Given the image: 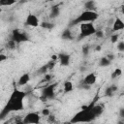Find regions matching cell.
<instances>
[{
	"mask_svg": "<svg viewBox=\"0 0 124 124\" xmlns=\"http://www.w3.org/2000/svg\"><path fill=\"white\" fill-rule=\"evenodd\" d=\"M41 120L40 114L38 112H28L22 119V123L25 124H38Z\"/></svg>",
	"mask_w": 124,
	"mask_h": 124,
	"instance_id": "cell-7",
	"label": "cell"
},
{
	"mask_svg": "<svg viewBox=\"0 0 124 124\" xmlns=\"http://www.w3.org/2000/svg\"><path fill=\"white\" fill-rule=\"evenodd\" d=\"M16 3V0H0V7L13 6Z\"/></svg>",
	"mask_w": 124,
	"mask_h": 124,
	"instance_id": "cell-22",
	"label": "cell"
},
{
	"mask_svg": "<svg viewBox=\"0 0 124 124\" xmlns=\"http://www.w3.org/2000/svg\"><path fill=\"white\" fill-rule=\"evenodd\" d=\"M124 29V22L120 17H116L113 22H112V27L111 30L112 32H116V31H120Z\"/></svg>",
	"mask_w": 124,
	"mask_h": 124,
	"instance_id": "cell-11",
	"label": "cell"
},
{
	"mask_svg": "<svg viewBox=\"0 0 124 124\" xmlns=\"http://www.w3.org/2000/svg\"><path fill=\"white\" fill-rule=\"evenodd\" d=\"M95 104V101H93L90 105L86 106V107H82V109L80 111H78V113H76L72 119L70 120L71 123H78V122H91L94 119H96V116L93 114L91 108L92 106Z\"/></svg>",
	"mask_w": 124,
	"mask_h": 124,
	"instance_id": "cell-2",
	"label": "cell"
},
{
	"mask_svg": "<svg viewBox=\"0 0 124 124\" xmlns=\"http://www.w3.org/2000/svg\"><path fill=\"white\" fill-rule=\"evenodd\" d=\"M58 82L50 83L43 88L42 90V99L43 100H52L55 97V88Z\"/></svg>",
	"mask_w": 124,
	"mask_h": 124,
	"instance_id": "cell-6",
	"label": "cell"
},
{
	"mask_svg": "<svg viewBox=\"0 0 124 124\" xmlns=\"http://www.w3.org/2000/svg\"><path fill=\"white\" fill-rule=\"evenodd\" d=\"M39 26H41L42 28L46 29V30H51V29L54 28L55 24L52 23V22H48V21H43V22H40V25Z\"/></svg>",
	"mask_w": 124,
	"mask_h": 124,
	"instance_id": "cell-20",
	"label": "cell"
},
{
	"mask_svg": "<svg viewBox=\"0 0 124 124\" xmlns=\"http://www.w3.org/2000/svg\"><path fill=\"white\" fill-rule=\"evenodd\" d=\"M95 31H96V27L93 24V22H83V23H80L78 40H82L84 38H87L89 36L94 35Z\"/></svg>",
	"mask_w": 124,
	"mask_h": 124,
	"instance_id": "cell-4",
	"label": "cell"
},
{
	"mask_svg": "<svg viewBox=\"0 0 124 124\" xmlns=\"http://www.w3.org/2000/svg\"><path fill=\"white\" fill-rule=\"evenodd\" d=\"M46 64H47V67H48V71H50V70H52V69L54 68V66H55V64H56V61H54V60H49L48 62H46Z\"/></svg>",
	"mask_w": 124,
	"mask_h": 124,
	"instance_id": "cell-29",
	"label": "cell"
},
{
	"mask_svg": "<svg viewBox=\"0 0 124 124\" xmlns=\"http://www.w3.org/2000/svg\"><path fill=\"white\" fill-rule=\"evenodd\" d=\"M51 78H52V75L46 73V74L44 75V79H43V80H44V81H49V80H51Z\"/></svg>",
	"mask_w": 124,
	"mask_h": 124,
	"instance_id": "cell-31",
	"label": "cell"
},
{
	"mask_svg": "<svg viewBox=\"0 0 124 124\" xmlns=\"http://www.w3.org/2000/svg\"><path fill=\"white\" fill-rule=\"evenodd\" d=\"M84 10L87 11H96V2L95 0H87L84 3Z\"/></svg>",
	"mask_w": 124,
	"mask_h": 124,
	"instance_id": "cell-17",
	"label": "cell"
},
{
	"mask_svg": "<svg viewBox=\"0 0 124 124\" xmlns=\"http://www.w3.org/2000/svg\"><path fill=\"white\" fill-rule=\"evenodd\" d=\"M99 17V14L96 11H87L84 10L82 13H80L74 20H72L71 25H77V24H80L83 22H94L95 20H97Z\"/></svg>",
	"mask_w": 124,
	"mask_h": 124,
	"instance_id": "cell-3",
	"label": "cell"
},
{
	"mask_svg": "<svg viewBox=\"0 0 124 124\" xmlns=\"http://www.w3.org/2000/svg\"><path fill=\"white\" fill-rule=\"evenodd\" d=\"M118 40H119V35H118L117 33H114L113 35H111V37H110V42H111L112 44H115L116 42H118Z\"/></svg>",
	"mask_w": 124,
	"mask_h": 124,
	"instance_id": "cell-28",
	"label": "cell"
},
{
	"mask_svg": "<svg viewBox=\"0 0 124 124\" xmlns=\"http://www.w3.org/2000/svg\"><path fill=\"white\" fill-rule=\"evenodd\" d=\"M11 39H13L16 44H20V43H24V42H29L30 38L28 36V34L20 29H14L12 31V35H11Z\"/></svg>",
	"mask_w": 124,
	"mask_h": 124,
	"instance_id": "cell-5",
	"label": "cell"
},
{
	"mask_svg": "<svg viewBox=\"0 0 124 124\" xmlns=\"http://www.w3.org/2000/svg\"><path fill=\"white\" fill-rule=\"evenodd\" d=\"M61 39L64 41H72L74 40V35L72 33V31L70 30V28H66L63 30V32L61 33Z\"/></svg>",
	"mask_w": 124,
	"mask_h": 124,
	"instance_id": "cell-14",
	"label": "cell"
},
{
	"mask_svg": "<svg viewBox=\"0 0 124 124\" xmlns=\"http://www.w3.org/2000/svg\"><path fill=\"white\" fill-rule=\"evenodd\" d=\"M94 35H95V37L98 38V39H103V38L105 37V33H104V31L101 30V29H96Z\"/></svg>",
	"mask_w": 124,
	"mask_h": 124,
	"instance_id": "cell-25",
	"label": "cell"
},
{
	"mask_svg": "<svg viewBox=\"0 0 124 124\" xmlns=\"http://www.w3.org/2000/svg\"><path fill=\"white\" fill-rule=\"evenodd\" d=\"M96 81H97V76H96V74L95 73H89V74H87L84 77V78L82 79L81 82L84 83V84H87V85L92 86L93 84L96 83Z\"/></svg>",
	"mask_w": 124,
	"mask_h": 124,
	"instance_id": "cell-10",
	"label": "cell"
},
{
	"mask_svg": "<svg viewBox=\"0 0 124 124\" xmlns=\"http://www.w3.org/2000/svg\"><path fill=\"white\" fill-rule=\"evenodd\" d=\"M30 74L29 73H24V74H22L20 77H19V78H18V80H17V84L18 85H20V86H23V85H26L29 81H30Z\"/></svg>",
	"mask_w": 124,
	"mask_h": 124,
	"instance_id": "cell-13",
	"label": "cell"
},
{
	"mask_svg": "<svg viewBox=\"0 0 124 124\" xmlns=\"http://www.w3.org/2000/svg\"><path fill=\"white\" fill-rule=\"evenodd\" d=\"M79 88H81V89H84V90H89L90 88H91V86L90 85H87V84H84V83H80V85H79Z\"/></svg>",
	"mask_w": 124,
	"mask_h": 124,
	"instance_id": "cell-32",
	"label": "cell"
},
{
	"mask_svg": "<svg viewBox=\"0 0 124 124\" xmlns=\"http://www.w3.org/2000/svg\"><path fill=\"white\" fill-rule=\"evenodd\" d=\"M26 96V93L19 89H14L11 93L6 105L0 111V119H3L8 114L14 111H19L24 108L23 100Z\"/></svg>",
	"mask_w": 124,
	"mask_h": 124,
	"instance_id": "cell-1",
	"label": "cell"
},
{
	"mask_svg": "<svg viewBox=\"0 0 124 124\" xmlns=\"http://www.w3.org/2000/svg\"><path fill=\"white\" fill-rule=\"evenodd\" d=\"M16 43L13 39H9L5 44V48L8 50H15L16 48Z\"/></svg>",
	"mask_w": 124,
	"mask_h": 124,
	"instance_id": "cell-18",
	"label": "cell"
},
{
	"mask_svg": "<svg viewBox=\"0 0 124 124\" xmlns=\"http://www.w3.org/2000/svg\"><path fill=\"white\" fill-rule=\"evenodd\" d=\"M89 51H90V46H87V45L82 46V47H81V52H82L83 55H88V54H89Z\"/></svg>",
	"mask_w": 124,
	"mask_h": 124,
	"instance_id": "cell-26",
	"label": "cell"
},
{
	"mask_svg": "<svg viewBox=\"0 0 124 124\" xmlns=\"http://www.w3.org/2000/svg\"><path fill=\"white\" fill-rule=\"evenodd\" d=\"M116 48L118 49V51L123 52V51H124V42H123V41L118 42L117 45H116Z\"/></svg>",
	"mask_w": 124,
	"mask_h": 124,
	"instance_id": "cell-27",
	"label": "cell"
},
{
	"mask_svg": "<svg viewBox=\"0 0 124 124\" xmlns=\"http://www.w3.org/2000/svg\"><path fill=\"white\" fill-rule=\"evenodd\" d=\"M60 15V4H56L51 7L50 13H49V17L50 18H56Z\"/></svg>",
	"mask_w": 124,
	"mask_h": 124,
	"instance_id": "cell-16",
	"label": "cell"
},
{
	"mask_svg": "<svg viewBox=\"0 0 124 124\" xmlns=\"http://www.w3.org/2000/svg\"><path fill=\"white\" fill-rule=\"evenodd\" d=\"M47 72H48L47 64H45V65H43L42 67H40V68L38 69L37 74H38V75H45V74H46Z\"/></svg>",
	"mask_w": 124,
	"mask_h": 124,
	"instance_id": "cell-24",
	"label": "cell"
},
{
	"mask_svg": "<svg viewBox=\"0 0 124 124\" xmlns=\"http://www.w3.org/2000/svg\"><path fill=\"white\" fill-rule=\"evenodd\" d=\"M91 110H92L93 114H94V115L96 116V118H97V117H99L100 115L103 114V112H104V110H105V107H104L103 105H100V104H94V105L92 106V108H91Z\"/></svg>",
	"mask_w": 124,
	"mask_h": 124,
	"instance_id": "cell-12",
	"label": "cell"
},
{
	"mask_svg": "<svg viewBox=\"0 0 124 124\" xmlns=\"http://www.w3.org/2000/svg\"><path fill=\"white\" fill-rule=\"evenodd\" d=\"M117 90H118L117 85H116V84H111V85H109V86H108V87L106 88V90H105V95H106L107 97H112V96L116 93Z\"/></svg>",
	"mask_w": 124,
	"mask_h": 124,
	"instance_id": "cell-15",
	"label": "cell"
},
{
	"mask_svg": "<svg viewBox=\"0 0 124 124\" xmlns=\"http://www.w3.org/2000/svg\"><path fill=\"white\" fill-rule=\"evenodd\" d=\"M51 60L56 61V60H57V55H52V56H51Z\"/></svg>",
	"mask_w": 124,
	"mask_h": 124,
	"instance_id": "cell-36",
	"label": "cell"
},
{
	"mask_svg": "<svg viewBox=\"0 0 124 124\" xmlns=\"http://www.w3.org/2000/svg\"><path fill=\"white\" fill-rule=\"evenodd\" d=\"M119 116L122 117V118H124V108H121L119 109Z\"/></svg>",
	"mask_w": 124,
	"mask_h": 124,
	"instance_id": "cell-35",
	"label": "cell"
},
{
	"mask_svg": "<svg viewBox=\"0 0 124 124\" xmlns=\"http://www.w3.org/2000/svg\"><path fill=\"white\" fill-rule=\"evenodd\" d=\"M25 25L29 27H38L40 25V20L36 15L29 14L25 18Z\"/></svg>",
	"mask_w": 124,
	"mask_h": 124,
	"instance_id": "cell-9",
	"label": "cell"
},
{
	"mask_svg": "<svg viewBox=\"0 0 124 124\" xmlns=\"http://www.w3.org/2000/svg\"><path fill=\"white\" fill-rule=\"evenodd\" d=\"M57 60L62 67H67L71 63V55L66 52H60L57 54Z\"/></svg>",
	"mask_w": 124,
	"mask_h": 124,
	"instance_id": "cell-8",
	"label": "cell"
},
{
	"mask_svg": "<svg viewBox=\"0 0 124 124\" xmlns=\"http://www.w3.org/2000/svg\"><path fill=\"white\" fill-rule=\"evenodd\" d=\"M110 63H111V62H110L106 56L101 57V59L99 60V66H100V67H108V66L110 65Z\"/></svg>",
	"mask_w": 124,
	"mask_h": 124,
	"instance_id": "cell-21",
	"label": "cell"
},
{
	"mask_svg": "<svg viewBox=\"0 0 124 124\" xmlns=\"http://www.w3.org/2000/svg\"><path fill=\"white\" fill-rule=\"evenodd\" d=\"M41 113H42V115H43V116H48V115L50 114V109H49V108H43V109H42V111H41Z\"/></svg>",
	"mask_w": 124,
	"mask_h": 124,
	"instance_id": "cell-30",
	"label": "cell"
},
{
	"mask_svg": "<svg viewBox=\"0 0 124 124\" xmlns=\"http://www.w3.org/2000/svg\"><path fill=\"white\" fill-rule=\"evenodd\" d=\"M74 89V85H73V82L70 81V80H67L64 82L63 84V90H64V93H70L72 92Z\"/></svg>",
	"mask_w": 124,
	"mask_h": 124,
	"instance_id": "cell-19",
	"label": "cell"
},
{
	"mask_svg": "<svg viewBox=\"0 0 124 124\" xmlns=\"http://www.w3.org/2000/svg\"><path fill=\"white\" fill-rule=\"evenodd\" d=\"M96 50L98 51V50H101V46H97V47H96Z\"/></svg>",
	"mask_w": 124,
	"mask_h": 124,
	"instance_id": "cell-37",
	"label": "cell"
},
{
	"mask_svg": "<svg viewBox=\"0 0 124 124\" xmlns=\"http://www.w3.org/2000/svg\"><path fill=\"white\" fill-rule=\"evenodd\" d=\"M106 57L111 62V61H113V59H114V54H113V53H108V54L106 55Z\"/></svg>",
	"mask_w": 124,
	"mask_h": 124,
	"instance_id": "cell-33",
	"label": "cell"
},
{
	"mask_svg": "<svg viewBox=\"0 0 124 124\" xmlns=\"http://www.w3.org/2000/svg\"><path fill=\"white\" fill-rule=\"evenodd\" d=\"M121 75H122V70H121L120 68H116V69H114V70H113V72L111 73L110 77H111V78H112V79H114V78H116L120 77Z\"/></svg>",
	"mask_w": 124,
	"mask_h": 124,
	"instance_id": "cell-23",
	"label": "cell"
},
{
	"mask_svg": "<svg viewBox=\"0 0 124 124\" xmlns=\"http://www.w3.org/2000/svg\"><path fill=\"white\" fill-rule=\"evenodd\" d=\"M7 59H8L7 55H5V54H2V53H0V63H2V62H4V61H6Z\"/></svg>",
	"mask_w": 124,
	"mask_h": 124,
	"instance_id": "cell-34",
	"label": "cell"
}]
</instances>
